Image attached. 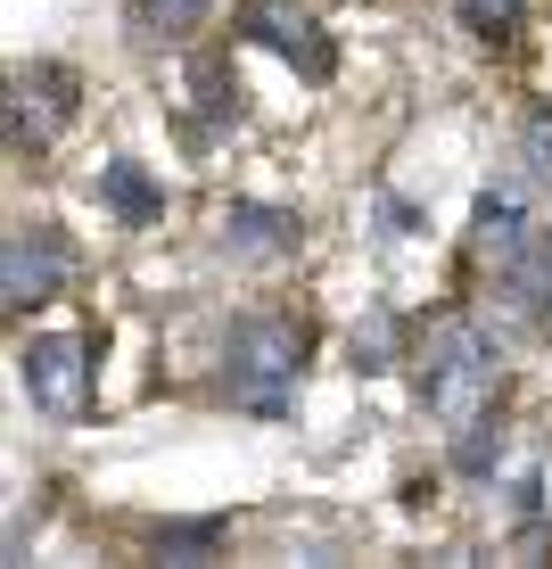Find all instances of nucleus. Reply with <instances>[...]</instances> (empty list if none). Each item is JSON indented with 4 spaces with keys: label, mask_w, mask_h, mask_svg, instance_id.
Here are the masks:
<instances>
[{
    "label": "nucleus",
    "mask_w": 552,
    "mask_h": 569,
    "mask_svg": "<svg viewBox=\"0 0 552 569\" xmlns=\"http://www.w3.org/2000/svg\"><path fill=\"white\" fill-rule=\"evenodd\" d=\"M412 388H421L429 421H445L453 438H470V429H486L503 397V347L486 339L470 313H438V322L412 339Z\"/></svg>",
    "instance_id": "1"
},
{
    "label": "nucleus",
    "mask_w": 552,
    "mask_h": 569,
    "mask_svg": "<svg viewBox=\"0 0 552 569\" xmlns=\"http://www.w3.org/2000/svg\"><path fill=\"white\" fill-rule=\"evenodd\" d=\"M305 356H313L305 322H289V313H248L223 339V397L255 421H281L289 397H298V380H305Z\"/></svg>",
    "instance_id": "2"
},
{
    "label": "nucleus",
    "mask_w": 552,
    "mask_h": 569,
    "mask_svg": "<svg viewBox=\"0 0 552 569\" xmlns=\"http://www.w3.org/2000/svg\"><path fill=\"white\" fill-rule=\"evenodd\" d=\"M67 272H74V248L58 223H9V240H0V306L9 313L50 306L67 289Z\"/></svg>",
    "instance_id": "3"
},
{
    "label": "nucleus",
    "mask_w": 552,
    "mask_h": 569,
    "mask_svg": "<svg viewBox=\"0 0 552 569\" xmlns=\"http://www.w3.org/2000/svg\"><path fill=\"white\" fill-rule=\"evenodd\" d=\"M240 33L264 42V50H281L305 83H330V67H339V50H330L322 17H313L305 0H240Z\"/></svg>",
    "instance_id": "4"
},
{
    "label": "nucleus",
    "mask_w": 552,
    "mask_h": 569,
    "mask_svg": "<svg viewBox=\"0 0 552 569\" xmlns=\"http://www.w3.org/2000/svg\"><path fill=\"white\" fill-rule=\"evenodd\" d=\"M17 380H26V397L42 405V413H83V397H91V347L74 339V330H42V339L17 347Z\"/></svg>",
    "instance_id": "5"
},
{
    "label": "nucleus",
    "mask_w": 552,
    "mask_h": 569,
    "mask_svg": "<svg viewBox=\"0 0 552 569\" xmlns=\"http://www.w3.org/2000/svg\"><path fill=\"white\" fill-rule=\"evenodd\" d=\"M67 116H74V74H67V67L33 58V67L9 74V141H17V149H42Z\"/></svg>",
    "instance_id": "6"
},
{
    "label": "nucleus",
    "mask_w": 552,
    "mask_h": 569,
    "mask_svg": "<svg viewBox=\"0 0 552 569\" xmlns=\"http://www.w3.org/2000/svg\"><path fill=\"white\" fill-rule=\"evenodd\" d=\"M305 240V223L289 207H264V199H231L223 207V257L240 264H264V257H289Z\"/></svg>",
    "instance_id": "7"
},
{
    "label": "nucleus",
    "mask_w": 552,
    "mask_h": 569,
    "mask_svg": "<svg viewBox=\"0 0 552 569\" xmlns=\"http://www.w3.org/2000/svg\"><path fill=\"white\" fill-rule=\"evenodd\" d=\"M528 240H536V231H528V214H520V182L486 190V199H479V257L511 264V257H520Z\"/></svg>",
    "instance_id": "8"
},
{
    "label": "nucleus",
    "mask_w": 552,
    "mask_h": 569,
    "mask_svg": "<svg viewBox=\"0 0 552 569\" xmlns=\"http://www.w3.org/2000/svg\"><path fill=\"white\" fill-rule=\"evenodd\" d=\"M214 0H124V26L141 33V42H190V33L207 26Z\"/></svg>",
    "instance_id": "9"
},
{
    "label": "nucleus",
    "mask_w": 552,
    "mask_h": 569,
    "mask_svg": "<svg viewBox=\"0 0 552 569\" xmlns=\"http://www.w3.org/2000/svg\"><path fill=\"white\" fill-rule=\"evenodd\" d=\"M100 199H108L116 214H124V223H149V214H165V190H157L149 173L132 166V157H116V166L100 173Z\"/></svg>",
    "instance_id": "10"
},
{
    "label": "nucleus",
    "mask_w": 552,
    "mask_h": 569,
    "mask_svg": "<svg viewBox=\"0 0 552 569\" xmlns=\"http://www.w3.org/2000/svg\"><path fill=\"white\" fill-rule=\"evenodd\" d=\"M520 26H528V0H462V33L486 50H511Z\"/></svg>",
    "instance_id": "11"
},
{
    "label": "nucleus",
    "mask_w": 552,
    "mask_h": 569,
    "mask_svg": "<svg viewBox=\"0 0 552 569\" xmlns=\"http://www.w3.org/2000/svg\"><path fill=\"white\" fill-rule=\"evenodd\" d=\"M199 108H207V124H231V116H240V83H231L223 58H199Z\"/></svg>",
    "instance_id": "12"
},
{
    "label": "nucleus",
    "mask_w": 552,
    "mask_h": 569,
    "mask_svg": "<svg viewBox=\"0 0 552 569\" xmlns=\"http://www.w3.org/2000/svg\"><path fill=\"white\" fill-rule=\"evenodd\" d=\"M214 545H223V520H173V528H157V553L165 561H199V553H214Z\"/></svg>",
    "instance_id": "13"
},
{
    "label": "nucleus",
    "mask_w": 552,
    "mask_h": 569,
    "mask_svg": "<svg viewBox=\"0 0 552 569\" xmlns=\"http://www.w3.org/2000/svg\"><path fill=\"white\" fill-rule=\"evenodd\" d=\"M520 166H528V182H552V108H528V124H520Z\"/></svg>",
    "instance_id": "14"
},
{
    "label": "nucleus",
    "mask_w": 552,
    "mask_h": 569,
    "mask_svg": "<svg viewBox=\"0 0 552 569\" xmlns=\"http://www.w3.org/2000/svg\"><path fill=\"white\" fill-rule=\"evenodd\" d=\"M536 240H544V264H552V223H544V231H536Z\"/></svg>",
    "instance_id": "15"
}]
</instances>
